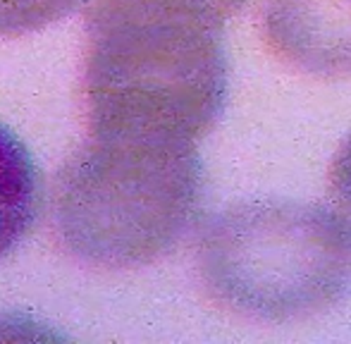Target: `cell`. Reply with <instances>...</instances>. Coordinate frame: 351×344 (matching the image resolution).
Returning a JSON list of instances; mask_svg holds the SVG:
<instances>
[{"label":"cell","mask_w":351,"mask_h":344,"mask_svg":"<svg viewBox=\"0 0 351 344\" xmlns=\"http://www.w3.org/2000/svg\"><path fill=\"white\" fill-rule=\"evenodd\" d=\"M222 27L186 0H96L84 60L93 134L199 141L227 98Z\"/></svg>","instance_id":"1"},{"label":"cell","mask_w":351,"mask_h":344,"mask_svg":"<svg viewBox=\"0 0 351 344\" xmlns=\"http://www.w3.org/2000/svg\"><path fill=\"white\" fill-rule=\"evenodd\" d=\"M201 196L196 141L93 134L58 177L53 218L79 260L134 268L180 242Z\"/></svg>","instance_id":"2"},{"label":"cell","mask_w":351,"mask_h":344,"mask_svg":"<svg viewBox=\"0 0 351 344\" xmlns=\"http://www.w3.org/2000/svg\"><path fill=\"white\" fill-rule=\"evenodd\" d=\"M199 268L217 304L258 321L332 306L351 284V232L335 208L289 199L241 201L204 230Z\"/></svg>","instance_id":"3"},{"label":"cell","mask_w":351,"mask_h":344,"mask_svg":"<svg viewBox=\"0 0 351 344\" xmlns=\"http://www.w3.org/2000/svg\"><path fill=\"white\" fill-rule=\"evenodd\" d=\"M261 29L287 65L323 77H351V0H263Z\"/></svg>","instance_id":"4"},{"label":"cell","mask_w":351,"mask_h":344,"mask_svg":"<svg viewBox=\"0 0 351 344\" xmlns=\"http://www.w3.org/2000/svg\"><path fill=\"white\" fill-rule=\"evenodd\" d=\"M41 206V175L24 141L0 122V258L34 225Z\"/></svg>","instance_id":"5"},{"label":"cell","mask_w":351,"mask_h":344,"mask_svg":"<svg viewBox=\"0 0 351 344\" xmlns=\"http://www.w3.org/2000/svg\"><path fill=\"white\" fill-rule=\"evenodd\" d=\"M84 0H0V38L22 36L67 17Z\"/></svg>","instance_id":"6"},{"label":"cell","mask_w":351,"mask_h":344,"mask_svg":"<svg viewBox=\"0 0 351 344\" xmlns=\"http://www.w3.org/2000/svg\"><path fill=\"white\" fill-rule=\"evenodd\" d=\"M330 194H332L335 213L351 232V134L339 146L330 168Z\"/></svg>","instance_id":"7"},{"label":"cell","mask_w":351,"mask_h":344,"mask_svg":"<svg viewBox=\"0 0 351 344\" xmlns=\"http://www.w3.org/2000/svg\"><path fill=\"white\" fill-rule=\"evenodd\" d=\"M186 3L196 5V8L208 10V12L217 14L220 19H227V17H232V14H234L237 10L246 3V0H186Z\"/></svg>","instance_id":"8"}]
</instances>
